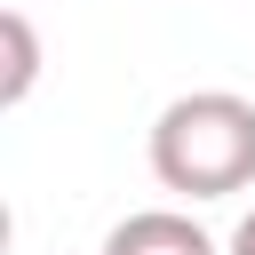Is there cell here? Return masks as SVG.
Masks as SVG:
<instances>
[{"label": "cell", "instance_id": "4", "mask_svg": "<svg viewBox=\"0 0 255 255\" xmlns=\"http://www.w3.org/2000/svg\"><path fill=\"white\" fill-rule=\"evenodd\" d=\"M223 255H255V207L231 223V239H223Z\"/></svg>", "mask_w": 255, "mask_h": 255}, {"label": "cell", "instance_id": "2", "mask_svg": "<svg viewBox=\"0 0 255 255\" xmlns=\"http://www.w3.org/2000/svg\"><path fill=\"white\" fill-rule=\"evenodd\" d=\"M96 255H223L183 207H135V215H120L112 231H104V247Z\"/></svg>", "mask_w": 255, "mask_h": 255}, {"label": "cell", "instance_id": "3", "mask_svg": "<svg viewBox=\"0 0 255 255\" xmlns=\"http://www.w3.org/2000/svg\"><path fill=\"white\" fill-rule=\"evenodd\" d=\"M0 40H8V72H0V104H24L32 80H40V40H32V16L8 8L0 16Z\"/></svg>", "mask_w": 255, "mask_h": 255}, {"label": "cell", "instance_id": "1", "mask_svg": "<svg viewBox=\"0 0 255 255\" xmlns=\"http://www.w3.org/2000/svg\"><path fill=\"white\" fill-rule=\"evenodd\" d=\"M151 175L175 199H231L255 183V104L239 88H191L151 120Z\"/></svg>", "mask_w": 255, "mask_h": 255}]
</instances>
